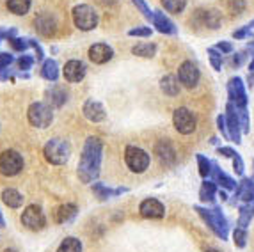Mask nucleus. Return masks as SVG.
I'll list each match as a JSON object with an SVG mask.
<instances>
[{
    "instance_id": "f257e3e1",
    "label": "nucleus",
    "mask_w": 254,
    "mask_h": 252,
    "mask_svg": "<svg viewBox=\"0 0 254 252\" xmlns=\"http://www.w3.org/2000/svg\"><path fill=\"white\" fill-rule=\"evenodd\" d=\"M103 144L98 137H89L84 144V151L78 164V178L84 183H93L100 176V165H102Z\"/></svg>"
},
{
    "instance_id": "f03ea898",
    "label": "nucleus",
    "mask_w": 254,
    "mask_h": 252,
    "mask_svg": "<svg viewBox=\"0 0 254 252\" xmlns=\"http://www.w3.org/2000/svg\"><path fill=\"white\" fill-rule=\"evenodd\" d=\"M228 96H229L228 101H231L238 110V118H240L244 133H249L251 131V121H249V109H247V101H249V98H247L244 80H242L240 76H233V78H229Z\"/></svg>"
},
{
    "instance_id": "7ed1b4c3",
    "label": "nucleus",
    "mask_w": 254,
    "mask_h": 252,
    "mask_svg": "<svg viewBox=\"0 0 254 252\" xmlns=\"http://www.w3.org/2000/svg\"><path fill=\"white\" fill-rule=\"evenodd\" d=\"M194 210L197 211L201 219L204 220L212 233L220 240H228L229 236V222L228 219L224 217L222 210H220L219 206H213V208H203V206H194Z\"/></svg>"
},
{
    "instance_id": "20e7f679",
    "label": "nucleus",
    "mask_w": 254,
    "mask_h": 252,
    "mask_svg": "<svg viewBox=\"0 0 254 252\" xmlns=\"http://www.w3.org/2000/svg\"><path fill=\"white\" fill-rule=\"evenodd\" d=\"M43 153H45V158H47L48 164L63 165L69 160L71 147H69V144L66 142L64 139L55 137V139L48 140L47 146H45V149H43Z\"/></svg>"
},
{
    "instance_id": "39448f33",
    "label": "nucleus",
    "mask_w": 254,
    "mask_h": 252,
    "mask_svg": "<svg viewBox=\"0 0 254 252\" xmlns=\"http://www.w3.org/2000/svg\"><path fill=\"white\" fill-rule=\"evenodd\" d=\"M125 162H127L128 169H130L131 173L142 174L149 167V164H151V156L144 149H140V147L128 146L125 149Z\"/></svg>"
},
{
    "instance_id": "423d86ee",
    "label": "nucleus",
    "mask_w": 254,
    "mask_h": 252,
    "mask_svg": "<svg viewBox=\"0 0 254 252\" xmlns=\"http://www.w3.org/2000/svg\"><path fill=\"white\" fill-rule=\"evenodd\" d=\"M71 14H73V23H75V27L84 30V32L93 30L94 27L98 25V13L87 4L75 5Z\"/></svg>"
},
{
    "instance_id": "0eeeda50",
    "label": "nucleus",
    "mask_w": 254,
    "mask_h": 252,
    "mask_svg": "<svg viewBox=\"0 0 254 252\" xmlns=\"http://www.w3.org/2000/svg\"><path fill=\"white\" fill-rule=\"evenodd\" d=\"M27 118H29L30 125L36 128H48L54 121V112H52V107H48L47 103L36 101L27 110Z\"/></svg>"
},
{
    "instance_id": "6e6552de",
    "label": "nucleus",
    "mask_w": 254,
    "mask_h": 252,
    "mask_svg": "<svg viewBox=\"0 0 254 252\" xmlns=\"http://www.w3.org/2000/svg\"><path fill=\"white\" fill-rule=\"evenodd\" d=\"M192 27H204V29L217 30L222 23V16L217 9H197L190 18Z\"/></svg>"
},
{
    "instance_id": "1a4fd4ad",
    "label": "nucleus",
    "mask_w": 254,
    "mask_h": 252,
    "mask_svg": "<svg viewBox=\"0 0 254 252\" xmlns=\"http://www.w3.org/2000/svg\"><path fill=\"white\" fill-rule=\"evenodd\" d=\"M173 125L174 128L180 131L182 135H190L197 128V121H195V116L187 109V107H180V109L174 110L173 114Z\"/></svg>"
},
{
    "instance_id": "9d476101",
    "label": "nucleus",
    "mask_w": 254,
    "mask_h": 252,
    "mask_svg": "<svg viewBox=\"0 0 254 252\" xmlns=\"http://www.w3.org/2000/svg\"><path fill=\"white\" fill-rule=\"evenodd\" d=\"M21 169H23V158L18 151L7 149L0 153V173L4 176H16Z\"/></svg>"
},
{
    "instance_id": "9b49d317",
    "label": "nucleus",
    "mask_w": 254,
    "mask_h": 252,
    "mask_svg": "<svg viewBox=\"0 0 254 252\" xmlns=\"http://www.w3.org/2000/svg\"><path fill=\"white\" fill-rule=\"evenodd\" d=\"M224 116H226V125H228V131H229V140H233V142L240 144L244 130H242V123H240V118H238L237 107H235L231 101H228V103H226Z\"/></svg>"
},
{
    "instance_id": "f8f14e48",
    "label": "nucleus",
    "mask_w": 254,
    "mask_h": 252,
    "mask_svg": "<svg viewBox=\"0 0 254 252\" xmlns=\"http://www.w3.org/2000/svg\"><path fill=\"white\" fill-rule=\"evenodd\" d=\"M21 224L27 229H30V231H39V229H43V227L47 226V219H45V215H43L39 206L30 204L21 213Z\"/></svg>"
},
{
    "instance_id": "ddd939ff",
    "label": "nucleus",
    "mask_w": 254,
    "mask_h": 252,
    "mask_svg": "<svg viewBox=\"0 0 254 252\" xmlns=\"http://www.w3.org/2000/svg\"><path fill=\"white\" fill-rule=\"evenodd\" d=\"M199 78H201L199 66H197L194 61H185V63L180 66L178 80H180V84L185 85L187 89H194L195 85L199 84Z\"/></svg>"
},
{
    "instance_id": "4468645a",
    "label": "nucleus",
    "mask_w": 254,
    "mask_h": 252,
    "mask_svg": "<svg viewBox=\"0 0 254 252\" xmlns=\"http://www.w3.org/2000/svg\"><path fill=\"white\" fill-rule=\"evenodd\" d=\"M155 155L158 156V160L162 162V165L165 167H173L176 164V149H174L173 142L169 139H160L155 144Z\"/></svg>"
},
{
    "instance_id": "2eb2a0df",
    "label": "nucleus",
    "mask_w": 254,
    "mask_h": 252,
    "mask_svg": "<svg viewBox=\"0 0 254 252\" xmlns=\"http://www.w3.org/2000/svg\"><path fill=\"white\" fill-rule=\"evenodd\" d=\"M139 211L144 219H162V217L165 215V206L162 204L158 199L148 197L140 202Z\"/></svg>"
},
{
    "instance_id": "dca6fc26",
    "label": "nucleus",
    "mask_w": 254,
    "mask_h": 252,
    "mask_svg": "<svg viewBox=\"0 0 254 252\" xmlns=\"http://www.w3.org/2000/svg\"><path fill=\"white\" fill-rule=\"evenodd\" d=\"M153 27L158 30L160 34H165V36H174L178 34V29L174 25V21L171 18L165 16L162 11H153Z\"/></svg>"
},
{
    "instance_id": "f3484780",
    "label": "nucleus",
    "mask_w": 254,
    "mask_h": 252,
    "mask_svg": "<svg viewBox=\"0 0 254 252\" xmlns=\"http://www.w3.org/2000/svg\"><path fill=\"white\" fill-rule=\"evenodd\" d=\"M114 57V50L112 47L105 45V43H96L89 48V59L94 64H105Z\"/></svg>"
},
{
    "instance_id": "a211bd4d",
    "label": "nucleus",
    "mask_w": 254,
    "mask_h": 252,
    "mask_svg": "<svg viewBox=\"0 0 254 252\" xmlns=\"http://www.w3.org/2000/svg\"><path fill=\"white\" fill-rule=\"evenodd\" d=\"M82 112H84L85 119H89L91 123H102L103 119L107 118V112H105V109H103V105L100 101H94V100L85 101Z\"/></svg>"
},
{
    "instance_id": "6ab92c4d",
    "label": "nucleus",
    "mask_w": 254,
    "mask_h": 252,
    "mask_svg": "<svg viewBox=\"0 0 254 252\" xmlns=\"http://www.w3.org/2000/svg\"><path fill=\"white\" fill-rule=\"evenodd\" d=\"M85 69L87 67L80 61H69L64 66V78L68 80V82H71V84H76V82H80L85 76Z\"/></svg>"
},
{
    "instance_id": "aec40b11",
    "label": "nucleus",
    "mask_w": 254,
    "mask_h": 252,
    "mask_svg": "<svg viewBox=\"0 0 254 252\" xmlns=\"http://www.w3.org/2000/svg\"><path fill=\"white\" fill-rule=\"evenodd\" d=\"M235 199L244 202L254 201V178H242L237 190H235Z\"/></svg>"
},
{
    "instance_id": "412c9836",
    "label": "nucleus",
    "mask_w": 254,
    "mask_h": 252,
    "mask_svg": "<svg viewBox=\"0 0 254 252\" xmlns=\"http://www.w3.org/2000/svg\"><path fill=\"white\" fill-rule=\"evenodd\" d=\"M93 192H94V197H98L100 201H107V199L110 197H118V195H121V193H127L128 189L127 187H119V189H109L107 185H103V183H94L93 185Z\"/></svg>"
},
{
    "instance_id": "4be33fe9",
    "label": "nucleus",
    "mask_w": 254,
    "mask_h": 252,
    "mask_svg": "<svg viewBox=\"0 0 254 252\" xmlns=\"http://www.w3.org/2000/svg\"><path fill=\"white\" fill-rule=\"evenodd\" d=\"M212 181H215L217 185H220L222 189H226V190H233V189H237V181L233 180V178H229L228 174L222 171V169L219 167V165L213 162V171H212Z\"/></svg>"
},
{
    "instance_id": "5701e85b",
    "label": "nucleus",
    "mask_w": 254,
    "mask_h": 252,
    "mask_svg": "<svg viewBox=\"0 0 254 252\" xmlns=\"http://www.w3.org/2000/svg\"><path fill=\"white\" fill-rule=\"evenodd\" d=\"M160 89L165 96H178L180 94V80L174 75H165L160 78Z\"/></svg>"
},
{
    "instance_id": "b1692460",
    "label": "nucleus",
    "mask_w": 254,
    "mask_h": 252,
    "mask_svg": "<svg viewBox=\"0 0 254 252\" xmlns=\"http://www.w3.org/2000/svg\"><path fill=\"white\" fill-rule=\"evenodd\" d=\"M217 197V183L212 180H204L201 183V189H199V199L206 204L213 202Z\"/></svg>"
},
{
    "instance_id": "393cba45",
    "label": "nucleus",
    "mask_w": 254,
    "mask_h": 252,
    "mask_svg": "<svg viewBox=\"0 0 254 252\" xmlns=\"http://www.w3.org/2000/svg\"><path fill=\"white\" fill-rule=\"evenodd\" d=\"M254 219V201L246 202L238 208V226L247 229L251 226V220Z\"/></svg>"
},
{
    "instance_id": "a878e982",
    "label": "nucleus",
    "mask_w": 254,
    "mask_h": 252,
    "mask_svg": "<svg viewBox=\"0 0 254 252\" xmlns=\"http://www.w3.org/2000/svg\"><path fill=\"white\" fill-rule=\"evenodd\" d=\"M76 217V206L75 204H61L55 210V222L66 224Z\"/></svg>"
},
{
    "instance_id": "bb28decb",
    "label": "nucleus",
    "mask_w": 254,
    "mask_h": 252,
    "mask_svg": "<svg viewBox=\"0 0 254 252\" xmlns=\"http://www.w3.org/2000/svg\"><path fill=\"white\" fill-rule=\"evenodd\" d=\"M47 101L50 103L52 107H63L68 100V93L64 91L63 87H52L47 91Z\"/></svg>"
},
{
    "instance_id": "cd10ccee",
    "label": "nucleus",
    "mask_w": 254,
    "mask_h": 252,
    "mask_svg": "<svg viewBox=\"0 0 254 252\" xmlns=\"http://www.w3.org/2000/svg\"><path fill=\"white\" fill-rule=\"evenodd\" d=\"M36 29L43 36H52L55 32V20L50 14H41L36 18Z\"/></svg>"
},
{
    "instance_id": "c85d7f7f",
    "label": "nucleus",
    "mask_w": 254,
    "mask_h": 252,
    "mask_svg": "<svg viewBox=\"0 0 254 252\" xmlns=\"http://www.w3.org/2000/svg\"><path fill=\"white\" fill-rule=\"evenodd\" d=\"M2 201H4L5 206L9 208H20L23 204V195L18 192L16 189H5L2 192Z\"/></svg>"
},
{
    "instance_id": "c756f323",
    "label": "nucleus",
    "mask_w": 254,
    "mask_h": 252,
    "mask_svg": "<svg viewBox=\"0 0 254 252\" xmlns=\"http://www.w3.org/2000/svg\"><path fill=\"white\" fill-rule=\"evenodd\" d=\"M131 54L137 57H144V59H153L157 54V45L155 43H139L131 48Z\"/></svg>"
},
{
    "instance_id": "7c9ffc66",
    "label": "nucleus",
    "mask_w": 254,
    "mask_h": 252,
    "mask_svg": "<svg viewBox=\"0 0 254 252\" xmlns=\"http://www.w3.org/2000/svg\"><path fill=\"white\" fill-rule=\"evenodd\" d=\"M32 0H7V9L16 16H23L29 13Z\"/></svg>"
},
{
    "instance_id": "2f4dec72",
    "label": "nucleus",
    "mask_w": 254,
    "mask_h": 252,
    "mask_svg": "<svg viewBox=\"0 0 254 252\" xmlns=\"http://www.w3.org/2000/svg\"><path fill=\"white\" fill-rule=\"evenodd\" d=\"M41 75H43V78H47L48 82H55L57 76H59V66H57V63H55L54 59L45 61L41 67Z\"/></svg>"
},
{
    "instance_id": "473e14b6",
    "label": "nucleus",
    "mask_w": 254,
    "mask_h": 252,
    "mask_svg": "<svg viewBox=\"0 0 254 252\" xmlns=\"http://www.w3.org/2000/svg\"><path fill=\"white\" fill-rule=\"evenodd\" d=\"M195 160H197V167H199V174H201V178H204V180H208V178L212 176L213 162H212V160H208L204 155H201V153H197V155H195Z\"/></svg>"
},
{
    "instance_id": "72a5a7b5",
    "label": "nucleus",
    "mask_w": 254,
    "mask_h": 252,
    "mask_svg": "<svg viewBox=\"0 0 254 252\" xmlns=\"http://www.w3.org/2000/svg\"><path fill=\"white\" fill-rule=\"evenodd\" d=\"M162 7L171 14H180L185 11L187 0H162Z\"/></svg>"
},
{
    "instance_id": "f704fd0d",
    "label": "nucleus",
    "mask_w": 254,
    "mask_h": 252,
    "mask_svg": "<svg viewBox=\"0 0 254 252\" xmlns=\"http://www.w3.org/2000/svg\"><path fill=\"white\" fill-rule=\"evenodd\" d=\"M57 252H82V244L80 240L73 238V236H68V238H64L61 242L59 249Z\"/></svg>"
},
{
    "instance_id": "c9c22d12",
    "label": "nucleus",
    "mask_w": 254,
    "mask_h": 252,
    "mask_svg": "<svg viewBox=\"0 0 254 252\" xmlns=\"http://www.w3.org/2000/svg\"><path fill=\"white\" fill-rule=\"evenodd\" d=\"M208 59H210V64H212V67L215 71L222 69V63H224V61H222V54H220L215 47L208 48Z\"/></svg>"
},
{
    "instance_id": "e433bc0d",
    "label": "nucleus",
    "mask_w": 254,
    "mask_h": 252,
    "mask_svg": "<svg viewBox=\"0 0 254 252\" xmlns=\"http://www.w3.org/2000/svg\"><path fill=\"white\" fill-rule=\"evenodd\" d=\"M233 244L237 245L238 249H244L247 245V229L237 226V229L233 231Z\"/></svg>"
},
{
    "instance_id": "4c0bfd02",
    "label": "nucleus",
    "mask_w": 254,
    "mask_h": 252,
    "mask_svg": "<svg viewBox=\"0 0 254 252\" xmlns=\"http://www.w3.org/2000/svg\"><path fill=\"white\" fill-rule=\"evenodd\" d=\"M7 43L13 47V50H16V52H25L27 48L30 47V39H20V38H16V36L9 38Z\"/></svg>"
},
{
    "instance_id": "58836bf2",
    "label": "nucleus",
    "mask_w": 254,
    "mask_h": 252,
    "mask_svg": "<svg viewBox=\"0 0 254 252\" xmlns=\"http://www.w3.org/2000/svg\"><path fill=\"white\" fill-rule=\"evenodd\" d=\"M131 2H133V5H135L140 13H142V16H144L146 20L153 21V11L149 9V5L146 4V0H131Z\"/></svg>"
},
{
    "instance_id": "ea45409f",
    "label": "nucleus",
    "mask_w": 254,
    "mask_h": 252,
    "mask_svg": "<svg viewBox=\"0 0 254 252\" xmlns=\"http://www.w3.org/2000/svg\"><path fill=\"white\" fill-rule=\"evenodd\" d=\"M151 34V27H137V29L128 30V36H131V38H149Z\"/></svg>"
},
{
    "instance_id": "a19ab883",
    "label": "nucleus",
    "mask_w": 254,
    "mask_h": 252,
    "mask_svg": "<svg viewBox=\"0 0 254 252\" xmlns=\"http://www.w3.org/2000/svg\"><path fill=\"white\" fill-rule=\"evenodd\" d=\"M228 7L233 14H240L246 11V0H228Z\"/></svg>"
},
{
    "instance_id": "79ce46f5",
    "label": "nucleus",
    "mask_w": 254,
    "mask_h": 252,
    "mask_svg": "<svg viewBox=\"0 0 254 252\" xmlns=\"http://www.w3.org/2000/svg\"><path fill=\"white\" fill-rule=\"evenodd\" d=\"M16 64H18V69H21V71H29L30 67H32V64H34V59L29 57V55H21L20 59L16 61Z\"/></svg>"
},
{
    "instance_id": "37998d69",
    "label": "nucleus",
    "mask_w": 254,
    "mask_h": 252,
    "mask_svg": "<svg viewBox=\"0 0 254 252\" xmlns=\"http://www.w3.org/2000/svg\"><path fill=\"white\" fill-rule=\"evenodd\" d=\"M217 128H219V131L222 133V137H224L226 140H229V131H228V125H226V116H224V114L217 116Z\"/></svg>"
},
{
    "instance_id": "c03bdc74",
    "label": "nucleus",
    "mask_w": 254,
    "mask_h": 252,
    "mask_svg": "<svg viewBox=\"0 0 254 252\" xmlns=\"http://www.w3.org/2000/svg\"><path fill=\"white\" fill-rule=\"evenodd\" d=\"M247 52H249V50H242V52H238V54H235L233 59H231V66H233V67H240L242 64L246 63L247 57H249V55H247Z\"/></svg>"
},
{
    "instance_id": "a18cd8bd",
    "label": "nucleus",
    "mask_w": 254,
    "mask_h": 252,
    "mask_svg": "<svg viewBox=\"0 0 254 252\" xmlns=\"http://www.w3.org/2000/svg\"><path fill=\"white\" fill-rule=\"evenodd\" d=\"M233 169L237 176H244V171H246V164H244V160H242L240 155H237L233 158Z\"/></svg>"
},
{
    "instance_id": "49530a36",
    "label": "nucleus",
    "mask_w": 254,
    "mask_h": 252,
    "mask_svg": "<svg viewBox=\"0 0 254 252\" xmlns=\"http://www.w3.org/2000/svg\"><path fill=\"white\" fill-rule=\"evenodd\" d=\"M249 36H253V29H251L249 25L242 27L240 30H235V32H233L235 39H246V38H249Z\"/></svg>"
},
{
    "instance_id": "de8ad7c7",
    "label": "nucleus",
    "mask_w": 254,
    "mask_h": 252,
    "mask_svg": "<svg viewBox=\"0 0 254 252\" xmlns=\"http://www.w3.org/2000/svg\"><path fill=\"white\" fill-rule=\"evenodd\" d=\"M217 50L220 52L222 55H228V54H233V45L231 43H228V41H220V43H217Z\"/></svg>"
},
{
    "instance_id": "09e8293b",
    "label": "nucleus",
    "mask_w": 254,
    "mask_h": 252,
    "mask_svg": "<svg viewBox=\"0 0 254 252\" xmlns=\"http://www.w3.org/2000/svg\"><path fill=\"white\" fill-rule=\"evenodd\" d=\"M217 151H219V155L226 156V158H231V160H233L235 156L238 155V153L235 151L233 147H219V149H217Z\"/></svg>"
},
{
    "instance_id": "8fccbe9b",
    "label": "nucleus",
    "mask_w": 254,
    "mask_h": 252,
    "mask_svg": "<svg viewBox=\"0 0 254 252\" xmlns=\"http://www.w3.org/2000/svg\"><path fill=\"white\" fill-rule=\"evenodd\" d=\"M13 63V55L9 54H0V69L4 67H9V64Z\"/></svg>"
},
{
    "instance_id": "3c124183",
    "label": "nucleus",
    "mask_w": 254,
    "mask_h": 252,
    "mask_svg": "<svg viewBox=\"0 0 254 252\" xmlns=\"http://www.w3.org/2000/svg\"><path fill=\"white\" fill-rule=\"evenodd\" d=\"M30 47H32L36 50V57H38V61H43V57H45V54H43V48L39 47V45L34 41V39H30Z\"/></svg>"
},
{
    "instance_id": "603ef678",
    "label": "nucleus",
    "mask_w": 254,
    "mask_h": 252,
    "mask_svg": "<svg viewBox=\"0 0 254 252\" xmlns=\"http://www.w3.org/2000/svg\"><path fill=\"white\" fill-rule=\"evenodd\" d=\"M14 75L13 71H9L7 67H4V69H0V80H13Z\"/></svg>"
},
{
    "instance_id": "864d4df0",
    "label": "nucleus",
    "mask_w": 254,
    "mask_h": 252,
    "mask_svg": "<svg viewBox=\"0 0 254 252\" xmlns=\"http://www.w3.org/2000/svg\"><path fill=\"white\" fill-rule=\"evenodd\" d=\"M13 36H16V30L11 29V30H4V29H0V39H9V38H13Z\"/></svg>"
},
{
    "instance_id": "5fc2aeb1",
    "label": "nucleus",
    "mask_w": 254,
    "mask_h": 252,
    "mask_svg": "<svg viewBox=\"0 0 254 252\" xmlns=\"http://www.w3.org/2000/svg\"><path fill=\"white\" fill-rule=\"evenodd\" d=\"M247 48H249L251 55H253V59H251V63H249V71L254 73V43H249V45H247Z\"/></svg>"
},
{
    "instance_id": "6e6d98bb",
    "label": "nucleus",
    "mask_w": 254,
    "mask_h": 252,
    "mask_svg": "<svg viewBox=\"0 0 254 252\" xmlns=\"http://www.w3.org/2000/svg\"><path fill=\"white\" fill-rule=\"evenodd\" d=\"M219 195H220V199H222V201H226V199H228V195H226V193L222 192V190L219 192Z\"/></svg>"
},
{
    "instance_id": "4d7b16f0",
    "label": "nucleus",
    "mask_w": 254,
    "mask_h": 252,
    "mask_svg": "<svg viewBox=\"0 0 254 252\" xmlns=\"http://www.w3.org/2000/svg\"><path fill=\"white\" fill-rule=\"evenodd\" d=\"M5 226V220H4V217H2V213H0V227H4Z\"/></svg>"
},
{
    "instance_id": "13d9d810",
    "label": "nucleus",
    "mask_w": 254,
    "mask_h": 252,
    "mask_svg": "<svg viewBox=\"0 0 254 252\" xmlns=\"http://www.w3.org/2000/svg\"><path fill=\"white\" fill-rule=\"evenodd\" d=\"M204 252H220L219 249H213V247H210V249H206Z\"/></svg>"
},
{
    "instance_id": "bf43d9fd",
    "label": "nucleus",
    "mask_w": 254,
    "mask_h": 252,
    "mask_svg": "<svg viewBox=\"0 0 254 252\" xmlns=\"http://www.w3.org/2000/svg\"><path fill=\"white\" fill-rule=\"evenodd\" d=\"M249 27H251V29L254 30V20H253V21H251V23H249Z\"/></svg>"
},
{
    "instance_id": "052dcab7",
    "label": "nucleus",
    "mask_w": 254,
    "mask_h": 252,
    "mask_svg": "<svg viewBox=\"0 0 254 252\" xmlns=\"http://www.w3.org/2000/svg\"><path fill=\"white\" fill-rule=\"evenodd\" d=\"M4 252H16V251H13V249H5Z\"/></svg>"
},
{
    "instance_id": "680f3d73",
    "label": "nucleus",
    "mask_w": 254,
    "mask_h": 252,
    "mask_svg": "<svg viewBox=\"0 0 254 252\" xmlns=\"http://www.w3.org/2000/svg\"><path fill=\"white\" fill-rule=\"evenodd\" d=\"M253 178H254V176H253Z\"/></svg>"
}]
</instances>
